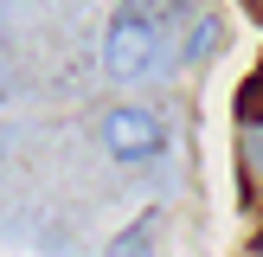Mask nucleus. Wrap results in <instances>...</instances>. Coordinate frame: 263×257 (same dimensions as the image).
<instances>
[{"mask_svg": "<svg viewBox=\"0 0 263 257\" xmlns=\"http://www.w3.org/2000/svg\"><path fill=\"white\" fill-rule=\"evenodd\" d=\"M167 32H174V26H161V20H148V13L122 7L109 20V32H103V64H109V77H116V84H148V77H161L167 64H174Z\"/></svg>", "mask_w": 263, "mask_h": 257, "instance_id": "f257e3e1", "label": "nucleus"}, {"mask_svg": "<svg viewBox=\"0 0 263 257\" xmlns=\"http://www.w3.org/2000/svg\"><path fill=\"white\" fill-rule=\"evenodd\" d=\"M128 7H135V13H148V20H161V26H180L193 0H128Z\"/></svg>", "mask_w": 263, "mask_h": 257, "instance_id": "20e7f679", "label": "nucleus"}, {"mask_svg": "<svg viewBox=\"0 0 263 257\" xmlns=\"http://www.w3.org/2000/svg\"><path fill=\"white\" fill-rule=\"evenodd\" d=\"M97 141H103V154H109V161L141 167V161H154V154L167 148V122H161L154 109H141V103H116V109H103Z\"/></svg>", "mask_w": 263, "mask_h": 257, "instance_id": "f03ea898", "label": "nucleus"}, {"mask_svg": "<svg viewBox=\"0 0 263 257\" xmlns=\"http://www.w3.org/2000/svg\"><path fill=\"white\" fill-rule=\"evenodd\" d=\"M103 257H154V218H141V225H128L122 238H109Z\"/></svg>", "mask_w": 263, "mask_h": 257, "instance_id": "7ed1b4c3", "label": "nucleus"}, {"mask_svg": "<svg viewBox=\"0 0 263 257\" xmlns=\"http://www.w3.org/2000/svg\"><path fill=\"white\" fill-rule=\"evenodd\" d=\"M251 7H257V13H263V0H251Z\"/></svg>", "mask_w": 263, "mask_h": 257, "instance_id": "39448f33", "label": "nucleus"}]
</instances>
